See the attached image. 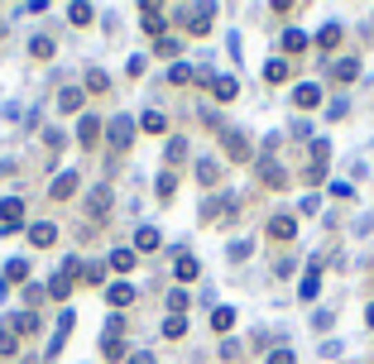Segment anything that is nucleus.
Masks as SVG:
<instances>
[{"label":"nucleus","instance_id":"37","mask_svg":"<svg viewBox=\"0 0 374 364\" xmlns=\"http://www.w3.org/2000/svg\"><path fill=\"white\" fill-rule=\"evenodd\" d=\"M29 58H53V39H34L29 43Z\"/></svg>","mask_w":374,"mask_h":364},{"label":"nucleus","instance_id":"26","mask_svg":"<svg viewBox=\"0 0 374 364\" xmlns=\"http://www.w3.org/2000/svg\"><path fill=\"white\" fill-rule=\"evenodd\" d=\"M264 82H274V87H279V82H288V63H283V58L264 63Z\"/></svg>","mask_w":374,"mask_h":364},{"label":"nucleus","instance_id":"19","mask_svg":"<svg viewBox=\"0 0 374 364\" xmlns=\"http://www.w3.org/2000/svg\"><path fill=\"white\" fill-rule=\"evenodd\" d=\"M82 91H87V96H106V91H110V77H106L101 68H92L87 82H82Z\"/></svg>","mask_w":374,"mask_h":364},{"label":"nucleus","instance_id":"47","mask_svg":"<svg viewBox=\"0 0 374 364\" xmlns=\"http://www.w3.org/2000/svg\"><path fill=\"white\" fill-rule=\"evenodd\" d=\"M0 39H5V24H0Z\"/></svg>","mask_w":374,"mask_h":364},{"label":"nucleus","instance_id":"13","mask_svg":"<svg viewBox=\"0 0 374 364\" xmlns=\"http://www.w3.org/2000/svg\"><path fill=\"white\" fill-rule=\"evenodd\" d=\"M206 87H211L216 101H235V96H240V82H235V77H211Z\"/></svg>","mask_w":374,"mask_h":364},{"label":"nucleus","instance_id":"32","mask_svg":"<svg viewBox=\"0 0 374 364\" xmlns=\"http://www.w3.org/2000/svg\"><path fill=\"white\" fill-rule=\"evenodd\" d=\"M164 336H168V341H183V336H187V321H183V316H168V321H164Z\"/></svg>","mask_w":374,"mask_h":364},{"label":"nucleus","instance_id":"24","mask_svg":"<svg viewBox=\"0 0 374 364\" xmlns=\"http://www.w3.org/2000/svg\"><path fill=\"white\" fill-rule=\"evenodd\" d=\"M135 264H139V254H135V250H115V254H110V269H120V273H130Z\"/></svg>","mask_w":374,"mask_h":364},{"label":"nucleus","instance_id":"44","mask_svg":"<svg viewBox=\"0 0 374 364\" xmlns=\"http://www.w3.org/2000/svg\"><path fill=\"white\" fill-rule=\"evenodd\" d=\"M130 364H159V360H154L149 350H135V355H130Z\"/></svg>","mask_w":374,"mask_h":364},{"label":"nucleus","instance_id":"6","mask_svg":"<svg viewBox=\"0 0 374 364\" xmlns=\"http://www.w3.org/2000/svg\"><path fill=\"white\" fill-rule=\"evenodd\" d=\"M130 139H135V120L130 115H110V144L115 149H130Z\"/></svg>","mask_w":374,"mask_h":364},{"label":"nucleus","instance_id":"9","mask_svg":"<svg viewBox=\"0 0 374 364\" xmlns=\"http://www.w3.org/2000/svg\"><path fill=\"white\" fill-rule=\"evenodd\" d=\"M259 178H264V187H269V192H283V187H288V173H283L274 159H259Z\"/></svg>","mask_w":374,"mask_h":364},{"label":"nucleus","instance_id":"8","mask_svg":"<svg viewBox=\"0 0 374 364\" xmlns=\"http://www.w3.org/2000/svg\"><path fill=\"white\" fill-rule=\"evenodd\" d=\"M297 235V216H288V211H279L274 221H269V240H279V245H288Z\"/></svg>","mask_w":374,"mask_h":364},{"label":"nucleus","instance_id":"10","mask_svg":"<svg viewBox=\"0 0 374 364\" xmlns=\"http://www.w3.org/2000/svg\"><path fill=\"white\" fill-rule=\"evenodd\" d=\"M317 101H322V87H317V82H302V87L293 91V105H297V110H317Z\"/></svg>","mask_w":374,"mask_h":364},{"label":"nucleus","instance_id":"30","mask_svg":"<svg viewBox=\"0 0 374 364\" xmlns=\"http://www.w3.org/2000/svg\"><path fill=\"white\" fill-rule=\"evenodd\" d=\"M173 273H178V278H183V283H192V278H197V259H192V254H183V259H178V264H173Z\"/></svg>","mask_w":374,"mask_h":364},{"label":"nucleus","instance_id":"2","mask_svg":"<svg viewBox=\"0 0 374 364\" xmlns=\"http://www.w3.org/2000/svg\"><path fill=\"white\" fill-rule=\"evenodd\" d=\"M326 159H331V144H326V139H312V163H307V173H302L307 187L326 182Z\"/></svg>","mask_w":374,"mask_h":364},{"label":"nucleus","instance_id":"40","mask_svg":"<svg viewBox=\"0 0 374 364\" xmlns=\"http://www.w3.org/2000/svg\"><path fill=\"white\" fill-rule=\"evenodd\" d=\"M168 77H173V82H178V87H183V82H197V72H192V68H183V63H178V68H173V72H168Z\"/></svg>","mask_w":374,"mask_h":364},{"label":"nucleus","instance_id":"27","mask_svg":"<svg viewBox=\"0 0 374 364\" xmlns=\"http://www.w3.org/2000/svg\"><path fill=\"white\" fill-rule=\"evenodd\" d=\"M336 43H341V24H326V29L317 34V48H326V53H331Z\"/></svg>","mask_w":374,"mask_h":364},{"label":"nucleus","instance_id":"46","mask_svg":"<svg viewBox=\"0 0 374 364\" xmlns=\"http://www.w3.org/2000/svg\"><path fill=\"white\" fill-rule=\"evenodd\" d=\"M5 173H10V163H0V178H5Z\"/></svg>","mask_w":374,"mask_h":364},{"label":"nucleus","instance_id":"11","mask_svg":"<svg viewBox=\"0 0 374 364\" xmlns=\"http://www.w3.org/2000/svg\"><path fill=\"white\" fill-rule=\"evenodd\" d=\"M106 302H110L115 312L130 307V302H135V283H110V287H106Z\"/></svg>","mask_w":374,"mask_h":364},{"label":"nucleus","instance_id":"18","mask_svg":"<svg viewBox=\"0 0 374 364\" xmlns=\"http://www.w3.org/2000/svg\"><path fill=\"white\" fill-rule=\"evenodd\" d=\"M10 331H14V336H34V331H39V312H19V316H10Z\"/></svg>","mask_w":374,"mask_h":364},{"label":"nucleus","instance_id":"20","mask_svg":"<svg viewBox=\"0 0 374 364\" xmlns=\"http://www.w3.org/2000/svg\"><path fill=\"white\" fill-rule=\"evenodd\" d=\"M197 182H201V187H216V182H221V163H216V159H201V163H197Z\"/></svg>","mask_w":374,"mask_h":364},{"label":"nucleus","instance_id":"38","mask_svg":"<svg viewBox=\"0 0 374 364\" xmlns=\"http://www.w3.org/2000/svg\"><path fill=\"white\" fill-rule=\"evenodd\" d=\"M14 345H19V336L5 326V331H0V355H14Z\"/></svg>","mask_w":374,"mask_h":364},{"label":"nucleus","instance_id":"17","mask_svg":"<svg viewBox=\"0 0 374 364\" xmlns=\"http://www.w3.org/2000/svg\"><path fill=\"white\" fill-rule=\"evenodd\" d=\"M139 250H144V254L159 250V230H154V225H139V230H135V254H139Z\"/></svg>","mask_w":374,"mask_h":364},{"label":"nucleus","instance_id":"12","mask_svg":"<svg viewBox=\"0 0 374 364\" xmlns=\"http://www.w3.org/2000/svg\"><path fill=\"white\" fill-rule=\"evenodd\" d=\"M82 105H87V91H82V87H63V91H58V110L72 115V110H82Z\"/></svg>","mask_w":374,"mask_h":364},{"label":"nucleus","instance_id":"4","mask_svg":"<svg viewBox=\"0 0 374 364\" xmlns=\"http://www.w3.org/2000/svg\"><path fill=\"white\" fill-rule=\"evenodd\" d=\"M19 221H24V201L19 196H5L0 201V230L10 235V230H19Z\"/></svg>","mask_w":374,"mask_h":364},{"label":"nucleus","instance_id":"3","mask_svg":"<svg viewBox=\"0 0 374 364\" xmlns=\"http://www.w3.org/2000/svg\"><path fill=\"white\" fill-rule=\"evenodd\" d=\"M221 144H226V159H230V163H250V139H245L240 130L221 134Z\"/></svg>","mask_w":374,"mask_h":364},{"label":"nucleus","instance_id":"14","mask_svg":"<svg viewBox=\"0 0 374 364\" xmlns=\"http://www.w3.org/2000/svg\"><path fill=\"white\" fill-rule=\"evenodd\" d=\"M53 240H58V225H48V221H39V225L29 230V245H34V250H48Z\"/></svg>","mask_w":374,"mask_h":364},{"label":"nucleus","instance_id":"23","mask_svg":"<svg viewBox=\"0 0 374 364\" xmlns=\"http://www.w3.org/2000/svg\"><path fill=\"white\" fill-rule=\"evenodd\" d=\"M230 211H235V201H230V196H226V201H221V196H211V201L201 206V216H206V221H216V216H230Z\"/></svg>","mask_w":374,"mask_h":364},{"label":"nucleus","instance_id":"25","mask_svg":"<svg viewBox=\"0 0 374 364\" xmlns=\"http://www.w3.org/2000/svg\"><path fill=\"white\" fill-rule=\"evenodd\" d=\"M317 278H322V264H312L307 278H302V287H297V292H302V302H312V297H317Z\"/></svg>","mask_w":374,"mask_h":364},{"label":"nucleus","instance_id":"34","mask_svg":"<svg viewBox=\"0 0 374 364\" xmlns=\"http://www.w3.org/2000/svg\"><path fill=\"white\" fill-rule=\"evenodd\" d=\"M173 192H178V173H173V168H168V173H164V178H159V196H164V201H168V196H173Z\"/></svg>","mask_w":374,"mask_h":364},{"label":"nucleus","instance_id":"42","mask_svg":"<svg viewBox=\"0 0 374 364\" xmlns=\"http://www.w3.org/2000/svg\"><path fill=\"white\" fill-rule=\"evenodd\" d=\"M82 278H87V283H106V269H101V264H92V269L82 273Z\"/></svg>","mask_w":374,"mask_h":364},{"label":"nucleus","instance_id":"43","mask_svg":"<svg viewBox=\"0 0 374 364\" xmlns=\"http://www.w3.org/2000/svg\"><path fill=\"white\" fill-rule=\"evenodd\" d=\"M269 364H293V350H283V345H279V350L269 355Z\"/></svg>","mask_w":374,"mask_h":364},{"label":"nucleus","instance_id":"7","mask_svg":"<svg viewBox=\"0 0 374 364\" xmlns=\"http://www.w3.org/2000/svg\"><path fill=\"white\" fill-rule=\"evenodd\" d=\"M106 211H110V182L92 187V196H87V216L92 221H106Z\"/></svg>","mask_w":374,"mask_h":364},{"label":"nucleus","instance_id":"5","mask_svg":"<svg viewBox=\"0 0 374 364\" xmlns=\"http://www.w3.org/2000/svg\"><path fill=\"white\" fill-rule=\"evenodd\" d=\"M77 187H82V173L72 168V173H58V178H53V187H48V196H53V201H68V196H72Z\"/></svg>","mask_w":374,"mask_h":364},{"label":"nucleus","instance_id":"15","mask_svg":"<svg viewBox=\"0 0 374 364\" xmlns=\"http://www.w3.org/2000/svg\"><path fill=\"white\" fill-rule=\"evenodd\" d=\"M139 19H144V34H159V39H164V10H159V5H144Z\"/></svg>","mask_w":374,"mask_h":364},{"label":"nucleus","instance_id":"31","mask_svg":"<svg viewBox=\"0 0 374 364\" xmlns=\"http://www.w3.org/2000/svg\"><path fill=\"white\" fill-rule=\"evenodd\" d=\"M139 125H144L149 134H164V130H168V120H164L159 110H144V120H139Z\"/></svg>","mask_w":374,"mask_h":364},{"label":"nucleus","instance_id":"39","mask_svg":"<svg viewBox=\"0 0 374 364\" xmlns=\"http://www.w3.org/2000/svg\"><path fill=\"white\" fill-rule=\"evenodd\" d=\"M187 159V144L183 139H168V163H183Z\"/></svg>","mask_w":374,"mask_h":364},{"label":"nucleus","instance_id":"41","mask_svg":"<svg viewBox=\"0 0 374 364\" xmlns=\"http://www.w3.org/2000/svg\"><path fill=\"white\" fill-rule=\"evenodd\" d=\"M106 336H125V316H120V312L106 321Z\"/></svg>","mask_w":374,"mask_h":364},{"label":"nucleus","instance_id":"45","mask_svg":"<svg viewBox=\"0 0 374 364\" xmlns=\"http://www.w3.org/2000/svg\"><path fill=\"white\" fill-rule=\"evenodd\" d=\"M365 321H370V326H374V302H370V307H365Z\"/></svg>","mask_w":374,"mask_h":364},{"label":"nucleus","instance_id":"21","mask_svg":"<svg viewBox=\"0 0 374 364\" xmlns=\"http://www.w3.org/2000/svg\"><path fill=\"white\" fill-rule=\"evenodd\" d=\"M77 139H82L87 149H92L96 139H101V120H96V115H82V125H77Z\"/></svg>","mask_w":374,"mask_h":364},{"label":"nucleus","instance_id":"35","mask_svg":"<svg viewBox=\"0 0 374 364\" xmlns=\"http://www.w3.org/2000/svg\"><path fill=\"white\" fill-rule=\"evenodd\" d=\"M187 302H192L187 292H168V316H183V312H187Z\"/></svg>","mask_w":374,"mask_h":364},{"label":"nucleus","instance_id":"1","mask_svg":"<svg viewBox=\"0 0 374 364\" xmlns=\"http://www.w3.org/2000/svg\"><path fill=\"white\" fill-rule=\"evenodd\" d=\"M211 19H216V5H192V10H178V24H183L187 34H206V29H211Z\"/></svg>","mask_w":374,"mask_h":364},{"label":"nucleus","instance_id":"16","mask_svg":"<svg viewBox=\"0 0 374 364\" xmlns=\"http://www.w3.org/2000/svg\"><path fill=\"white\" fill-rule=\"evenodd\" d=\"M331 77H336V82H355V77H360V63H355V58H336V63H331Z\"/></svg>","mask_w":374,"mask_h":364},{"label":"nucleus","instance_id":"29","mask_svg":"<svg viewBox=\"0 0 374 364\" xmlns=\"http://www.w3.org/2000/svg\"><path fill=\"white\" fill-rule=\"evenodd\" d=\"M101 355H106V360H120V355H125V341H120V336H101Z\"/></svg>","mask_w":374,"mask_h":364},{"label":"nucleus","instance_id":"33","mask_svg":"<svg viewBox=\"0 0 374 364\" xmlns=\"http://www.w3.org/2000/svg\"><path fill=\"white\" fill-rule=\"evenodd\" d=\"M29 278V259H14L10 269H5V283H24Z\"/></svg>","mask_w":374,"mask_h":364},{"label":"nucleus","instance_id":"22","mask_svg":"<svg viewBox=\"0 0 374 364\" xmlns=\"http://www.w3.org/2000/svg\"><path fill=\"white\" fill-rule=\"evenodd\" d=\"M283 53H307V34L302 29H283Z\"/></svg>","mask_w":374,"mask_h":364},{"label":"nucleus","instance_id":"28","mask_svg":"<svg viewBox=\"0 0 374 364\" xmlns=\"http://www.w3.org/2000/svg\"><path fill=\"white\" fill-rule=\"evenodd\" d=\"M211 326H216V331L226 336V331L235 326V312H230V307H216V312H211Z\"/></svg>","mask_w":374,"mask_h":364},{"label":"nucleus","instance_id":"36","mask_svg":"<svg viewBox=\"0 0 374 364\" xmlns=\"http://www.w3.org/2000/svg\"><path fill=\"white\" fill-rule=\"evenodd\" d=\"M68 19L72 24H92V5H68Z\"/></svg>","mask_w":374,"mask_h":364}]
</instances>
